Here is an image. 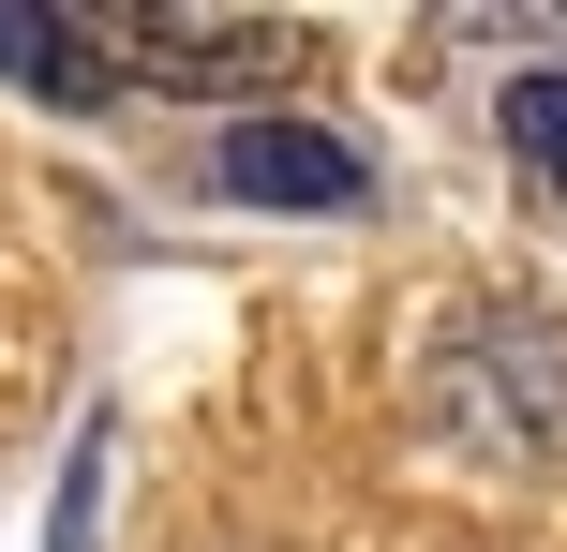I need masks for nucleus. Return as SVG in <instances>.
<instances>
[{
    "label": "nucleus",
    "instance_id": "1",
    "mask_svg": "<svg viewBox=\"0 0 567 552\" xmlns=\"http://www.w3.org/2000/svg\"><path fill=\"white\" fill-rule=\"evenodd\" d=\"M120 75H195V90H239V75H299L313 30L284 15H105Z\"/></svg>",
    "mask_w": 567,
    "mask_h": 552
},
{
    "label": "nucleus",
    "instance_id": "2",
    "mask_svg": "<svg viewBox=\"0 0 567 552\" xmlns=\"http://www.w3.org/2000/svg\"><path fill=\"white\" fill-rule=\"evenodd\" d=\"M209 179L255 195V209H359V195H373V165H359L343 135H313V119H239V135L209 149Z\"/></svg>",
    "mask_w": 567,
    "mask_h": 552
},
{
    "label": "nucleus",
    "instance_id": "3",
    "mask_svg": "<svg viewBox=\"0 0 567 552\" xmlns=\"http://www.w3.org/2000/svg\"><path fill=\"white\" fill-rule=\"evenodd\" d=\"M0 75H30L45 105H120V45L90 15H0Z\"/></svg>",
    "mask_w": 567,
    "mask_h": 552
},
{
    "label": "nucleus",
    "instance_id": "4",
    "mask_svg": "<svg viewBox=\"0 0 567 552\" xmlns=\"http://www.w3.org/2000/svg\"><path fill=\"white\" fill-rule=\"evenodd\" d=\"M508 149H523V179L567 195V75H523V90H508Z\"/></svg>",
    "mask_w": 567,
    "mask_h": 552
}]
</instances>
